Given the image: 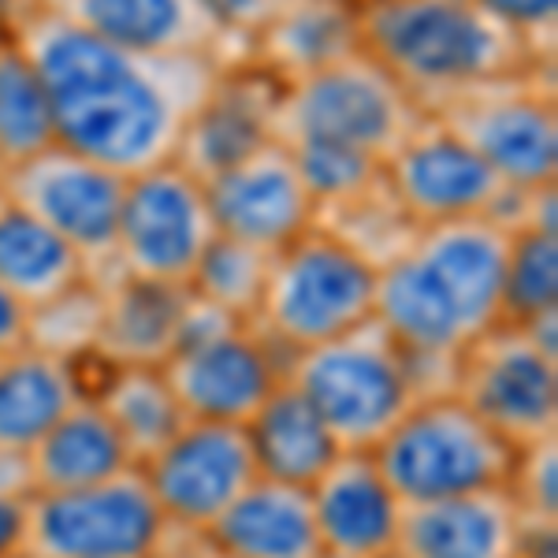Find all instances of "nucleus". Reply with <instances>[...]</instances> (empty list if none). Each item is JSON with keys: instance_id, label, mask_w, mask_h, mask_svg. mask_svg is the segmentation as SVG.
Wrapping results in <instances>:
<instances>
[{"instance_id": "1", "label": "nucleus", "mask_w": 558, "mask_h": 558, "mask_svg": "<svg viewBox=\"0 0 558 558\" xmlns=\"http://www.w3.org/2000/svg\"><path fill=\"white\" fill-rule=\"evenodd\" d=\"M4 26L38 68L57 142L120 175L175 160L186 123L223 75L209 57H146L97 38L45 0H4Z\"/></svg>"}, {"instance_id": "2", "label": "nucleus", "mask_w": 558, "mask_h": 558, "mask_svg": "<svg viewBox=\"0 0 558 558\" xmlns=\"http://www.w3.org/2000/svg\"><path fill=\"white\" fill-rule=\"evenodd\" d=\"M510 231L488 220L425 223L376 268L373 320L413 362L454 365L458 354L502 324Z\"/></svg>"}, {"instance_id": "3", "label": "nucleus", "mask_w": 558, "mask_h": 558, "mask_svg": "<svg viewBox=\"0 0 558 558\" xmlns=\"http://www.w3.org/2000/svg\"><path fill=\"white\" fill-rule=\"evenodd\" d=\"M362 52L391 71L421 108L555 68L473 0H362Z\"/></svg>"}, {"instance_id": "4", "label": "nucleus", "mask_w": 558, "mask_h": 558, "mask_svg": "<svg viewBox=\"0 0 558 558\" xmlns=\"http://www.w3.org/2000/svg\"><path fill=\"white\" fill-rule=\"evenodd\" d=\"M373 260H365L331 231L310 228L272 254L254 328L291 362L302 350L373 320Z\"/></svg>"}, {"instance_id": "5", "label": "nucleus", "mask_w": 558, "mask_h": 558, "mask_svg": "<svg viewBox=\"0 0 558 558\" xmlns=\"http://www.w3.org/2000/svg\"><path fill=\"white\" fill-rule=\"evenodd\" d=\"M287 380L310 399L343 451H373L421 399L413 357L376 320L294 354Z\"/></svg>"}, {"instance_id": "6", "label": "nucleus", "mask_w": 558, "mask_h": 558, "mask_svg": "<svg viewBox=\"0 0 558 558\" xmlns=\"http://www.w3.org/2000/svg\"><path fill=\"white\" fill-rule=\"evenodd\" d=\"M373 458L402 502H432L451 495L507 488L518 462V447H510L492 425L458 399L454 391L421 395L395 421Z\"/></svg>"}, {"instance_id": "7", "label": "nucleus", "mask_w": 558, "mask_h": 558, "mask_svg": "<svg viewBox=\"0 0 558 558\" xmlns=\"http://www.w3.org/2000/svg\"><path fill=\"white\" fill-rule=\"evenodd\" d=\"M425 120V108L391 71L368 52L283 86L276 105L279 142H328L368 153L373 160L391 157Z\"/></svg>"}, {"instance_id": "8", "label": "nucleus", "mask_w": 558, "mask_h": 558, "mask_svg": "<svg viewBox=\"0 0 558 558\" xmlns=\"http://www.w3.org/2000/svg\"><path fill=\"white\" fill-rule=\"evenodd\" d=\"M425 112L451 128L510 191L558 183L555 68L439 97Z\"/></svg>"}, {"instance_id": "9", "label": "nucleus", "mask_w": 558, "mask_h": 558, "mask_svg": "<svg viewBox=\"0 0 558 558\" xmlns=\"http://www.w3.org/2000/svg\"><path fill=\"white\" fill-rule=\"evenodd\" d=\"M168 533L146 476L128 470L89 488L34 492L23 558H153Z\"/></svg>"}, {"instance_id": "10", "label": "nucleus", "mask_w": 558, "mask_h": 558, "mask_svg": "<svg viewBox=\"0 0 558 558\" xmlns=\"http://www.w3.org/2000/svg\"><path fill=\"white\" fill-rule=\"evenodd\" d=\"M216 235L220 231H216L205 183L179 160L128 175L120 223H116L112 279L131 276L186 287Z\"/></svg>"}, {"instance_id": "11", "label": "nucleus", "mask_w": 558, "mask_h": 558, "mask_svg": "<svg viewBox=\"0 0 558 558\" xmlns=\"http://www.w3.org/2000/svg\"><path fill=\"white\" fill-rule=\"evenodd\" d=\"M128 175L68 146H49L12 168H0V202L31 213L86 260L89 279H112V246Z\"/></svg>"}, {"instance_id": "12", "label": "nucleus", "mask_w": 558, "mask_h": 558, "mask_svg": "<svg viewBox=\"0 0 558 558\" xmlns=\"http://www.w3.org/2000/svg\"><path fill=\"white\" fill-rule=\"evenodd\" d=\"M454 395L518 451L558 436V357L521 324H495L458 354Z\"/></svg>"}, {"instance_id": "13", "label": "nucleus", "mask_w": 558, "mask_h": 558, "mask_svg": "<svg viewBox=\"0 0 558 558\" xmlns=\"http://www.w3.org/2000/svg\"><path fill=\"white\" fill-rule=\"evenodd\" d=\"M384 186L417 228L444 220H488L510 231V191L462 138L425 112L417 131L384 160Z\"/></svg>"}, {"instance_id": "14", "label": "nucleus", "mask_w": 558, "mask_h": 558, "mask_svg": "<svg viewBox=\"0 0 558 558\" xmlns=\"http://www.w3.org/2000/svg\"><path fill=\"white\" fill-rule=\"evenodd\" d=\"M138 473L172 533H205L257 481L246 428L220 421H186Z\"/></svg>"}, {"instance_id": "15", "label": "nucleus", "mask_w": 558, "mask_h": 558, "mask_svg": "<svg viewBox=\"0 0 558 558\" xmlns=\"http://www.w3.org/2000/svg\"><path fill=\"white\" fill-rule=\"evenodd\" d=\"M165 376L186 421L246 425L287 380V354L254 324H231L216 336L179 347L168 357Z\"/></svg>"}, {"instance_id": "16", "label": "nucleus", "mask_w": 558, "mask_h": 558, "mask_svg": "<svg viewBox=\"0 0 558 558\" xmlns=\"http://www.w3.org/2000/svg\"><path fill=\"white\" fill-rule=\"evenodd\" d=\"M216 231L276 254L317 228V202L299 172L294 153L279 138L205 179Z\"/></svg>"}, {"instance_id": "17", "label": "nucleus", "mask_w": 558, "mask_h": 558, "mask_svg": "<svg viewBox=\"0 0 558 558\" xmlns=\"http://www.w3.org/2000/svg\"><path fill=\"white\" fill-rule=\"evenodd\" d=\"M324 558H391L407 502L395 495L373 451H339L310 484Z\"/></svg>"}, {"instance_id": "18", "label": "nucleus", "mask_w": 558, "mask_h": 558, "mask_svg": "<svg viewBox=\"0 0 558 558\" xmlns=\"http://www.w3.org/2000/svg\"><path fill=\"white\" fill-rule=\"evenodd\" d=\"M52 12L97 38L146 57H209L246 64V49L223 38L197 0H45Z\"/></svg>"}, {"instance_id": "19", "label": "nucleus", "mask_w": 558, "mask_h": 558, "mask_svg": "<svg viewBox=\"0 0 558 558\" xmlns=\"http://www.w3.org/2000/svg\"><path fill=\"white\" fill-rule=\"evenodd\" d=\"M529 518L510 488H484L451 499L410 502L402 510V558H521ZM539 529V525H536Z\"/></svg>"}, {"instance_id": "20", "label": "nucleus", "mask_w": 558, "mask_h": 558, "mask_svg": "<svg viewBox=\"0 0 558 558\" xmlns=\"http://www.w3.org/2000/svg\"><path fill=\"white\" fill-rule=\"evenodd\" d=\"M283 86L272 83L265 71L239 64L216 78L213 94L186 123L175 160L191 175L213 179L235 160L250 157L265 142L276 138V105Z\"/></svg>"}, {"instance_id": "21", "label": "nucleus", "mask_w": 558, "mask_h": 558, "mask_svg": "<svg viewBox=\"0 0 558 558\" xmlns=\"http://www.w3.org/2000/svg\"><path fill=\"white\" fill-rule=\"evenodd\" d=\"M362 52V0H283L250 41L246 64L291 86Z\"/></svg>"}, {"instance_id": "22", "label": "nucleus", "mask_w": 558, "mask_h": 558, "mask_svg": "<svg viewBox=\"0 0 558 558\" xmlns=\"http://www.w3.org/2000/svg\"><path fill=\"white\" fill-rule=\"evenodd\" d=\"M231 558H324L310 488L257 476L202 533Z\"/></svg>"}, {"instance_id": "23", "label": "nucleus", "mask_w": 558, "mask_h": 558, "mask_svg": "<svg viewBox=\"0 0 558 558\" xmlns=\"http://www.w3.org/2000/svg\"><path fill=\"white\" fill-rule=\"evenodd\" d=\"M105 287V317L94 362L105 368L168 365L183 336V313L191 291L153 279L116 276Z\"/></svg>"}, {"instance_id": "24", "label": "nucleus", "mask_w": 558, "mask_h": 558, "mask_svg": "<svg viewBox=\"0 0 558 558\" xmlns=\"http://www.w3.org/2000/svg\"><path fill=\"white\" fill-rule=\"evenodd\" d=\"M89 395L86 368L64 357L20 347L0 357V451L31 454V447Z\"/></svg>"}, {"instance_id": "25", "label": "nucleus", "mask_w": 558, "mask_h": 558, "mask_svg": "<svg viewBox=\"0 0 558 558\" xmlns=\"http://www.w3.org/2000/svg\"><path fill=\"white\" fill-rule=\"evenodd\" d=\"M34 476V492H68L89 484L112 481V476L138 470L123 444V436L97 407L94 395L71 407L26 454Z\"/></svg>"}, {"instance_id": "26", "label": "nucleus", "mask_w": 558, "mask_h": 558, "mask_svg": "<svg viewBox=\"0 0 558 558\" xmlns=\"http://www.w3.org/2000/svg\"><path fill=\"white\" fill-rule=\"evenodd\" d=\"M242 428L254 451L257 476L294 484V488H310L343 451L320 413L291 380L279 384Z\"/></svg>"}, {"instance_id": "27", "label": "nucleus", "mask_w": 558, "mask_h": 558, "mask_svg": "<svg viewBox=\"0 0 558 558\" xmlns=\"http://www.w3.org/2000/svg\"><path fill=\"white\" fill-rule=\"evenodd\" d=\"M83 279H89V268L68 239L31 213L0 202V283L26 310L71 291Z\"/></svg>"}, {"instance_id": "28", "label": "nucleus", "mask_w": 558, "mask_h": 558, "mask_svg": "<svg viewBox=\"0 0 558 558\" xmlns=\"http://www.w3.org/2000/svg\"><path fill=\"white\" fill-rule=\"evenodd\" d=\"M89 395L123 436L134 465L157 454L186 425V413L179 407L172 384H168L165 365H101V380L89 387Z\"/></svg>"}, {"instance_id": "29", "label": "nucleus", "mask_w": 558, "mask_h": 558, "mask_svg": "<svg viewBox=\"0 0 558 558\" xmlns=\"http://www.w3.org/2000/svg\"><path fill=\"white\" fill-rule=\"evenodd\" d=\"M57 146V123L45 83L12 34L0 38V168Z\"/></svg>"}, {"instance_id": "30", "label": "nucleus", "mask_w": 558, "mask_h": 558, "mask_svg": "<svg viewBox=\"0 0 558 558\" xmlns=\"http://www.w3.org/2000/svg\"><path fill=\"white\" fill-rule=\"evenodd\" d=\"M268 265H272V254H265V250L246 246V242L228 235H216L213 246L197 260L186 291L194 299L216 305L228 317L254 324L260 294H265Z\"/></svg>"}, {"instance_id": "31", "label": "nucleus", "mask_w": 558, "mask_h": 558, "mask_svg": "<svg viewBox=\"0 0 558 558\" xmlns=\"http://www.w3.org/2000/svg\"><path fill=\"white\" fill-rule=\"evenodd\" d=\"M101 317L105 287L97 279H83L71 291L26 310V347L52 357H64L71 365H89L97 354Z\"/></svg>"}, {"instance_id": "32", "label": "nucleus", "mask_w": 558, "mask_h": 558, "mask_svg": "<svg viewBox=\"0 0 558 558\" xmlns=\"http://www.w3.org/2000/svg\"><path fill=\"white\" fill-rule=\"evenodd\" d=\"M558 310V235L521 228L510 231L502 276V320L525 324Z\"/></svg>"}, {"instance_id": "33", "label": "nucleus", "mask_w": 558, "mask_h": 558, "mask_svg": "<svg viewBox=\"0 0 558 558\" xmlns=\"http://www.w3.org/2000/svg\"><path fill=\"white\" fill-rule=\"evenodd\" d=\"M507 488L518 499L529 525L558 529V436L521 447Z\"/></svg>"}, {"instance_id": "34", "label": "nucleus", "mask_w": 558, "mask_h": 558, "mask_svg": "<svg viewBox=\"0 0 558 558\" xmlns=\"http://www.w3.org/2000/svg\"><path fill=\"white\" fill-rule=\"evenodd\" d=\"M476 8L518 34L536 57L555 64V34H558V0H473Z\"/></svg>"}, {"instance_id": "35", "label": "nucleus", "mask_w": 558, "mask_h": 558, "mask_svg": "<svg viewBox=\"0 0 558 558\" xmlns=\"http://www.w3.org/2000/svg\"><path fill=\"white\" fill-rule=\"evenodd\" d=\"M205 15L220 26L223 38L242 45L250 52V41L272 23V15L283 8V0H197Z\"/></svg>"}, {"instance_id": "36", "label": "nucleus", "mask_w": 558, "mask_h": 558, "mask_svg": "<svg viewBox=\"0 0 558 558\" xmlns=\"http://www.w3.org/2000/svg\"><path fill=\"white\" fill-rule=\"evenodd\" d=\"M26 551V499L0 495V558H23Z\"/></svg>"}, {"instance_id": "37", "label": "nucleus", "mask_w": 558, "mask_h": 558, "mask_svg": "<svg viewBox=\"0 0 558 558\" xmlns=\"http://www.w3.org/2000/svg\"><path fill=\"white\" fill-rule=\"evenodd\" d=\"M26 347V305L0 283V357Z\"/></svg>"}, {"instance_id": "38", "label": "nucleus", "mask_w": 558, "mask_h": 558, "mask_svg": "<svg viewBox=\"0 0 558 558\" xmlns=\"http://www.w3.org/2000/svg\"><path fill=\"white\" fill-rule=\"evenodd\" d=\"M0 495H12V499H31L34 495V476L26 454L0 451Z\"/></svg>"}, {"instance_id": "39", "label": "nucleus", "mask_w": 558, "mask_h": 558, "mask_svg": "<svg viewBox=\"0 0 558 558\" xmlns=\"http://www.w3.org/2000/svg\"><path fill=\"white\" fill-rule=\"evenodd\" d=\"M153 558H231L228 551L205 539L202 533H168L165 547H160Z\"/></svg>"}, {"instance_id": "40", "label": "nucleus", "mask_w": 558, "mask_h": 558, "mask_svg": "<svg viewBox=\"0 0 558 558\" xmlns=\"http://www.w3.org/2000/svg\"><path fill=\"white\" fill-rule=\"evenodd\" d=\"M8 34V26H4V8H0V38Z\"/></svg>"}, {"instance_id": "41", "label": "nucleus", "mask_w": 558, "mask_h": 558, "mask_svg": "<svg viewBox=\"0 0 558 558\" xmlns=\"http://www.w3.org/2000/svg\"><path fill=\"white\" fill-rule=\"evenodd\" d=\"M391 558H402V555H391Z\"/></svg>"}, {"instance_id": "42", "label": "nucleus", "mask_w": 558, "mask_h": 558, "mask_svg": "<svg viewBox=\"0 0 558 558\" xmlns=\"http://www.w3.org/2000/svg\"><path fill=\"white\" fill-rule=\"evenodd\" d=\"M0 4H4V0H0Z\"/></svg>"}, {"instance_id": "43", "label": "nucleus", "mask_w": 558, "mask_h": 558, "mask_svg": "<svg viewBox=\"0 0 558 558\" xmlns=\"http://www.w3.org/2000/svg\"><path fill=\"white\" fill-rule=\"evenodd\" d=\"M521 558H525V555H521Z\"/></svg>"}]
</instances>
